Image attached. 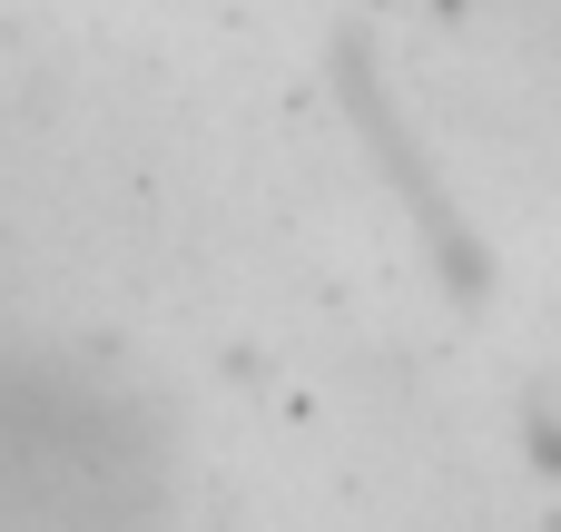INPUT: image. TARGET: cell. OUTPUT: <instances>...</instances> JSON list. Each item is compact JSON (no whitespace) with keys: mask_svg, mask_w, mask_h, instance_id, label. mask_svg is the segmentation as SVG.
<instances>
[{"mask_svg":"<svg viewBox=\"0 0 561 532\" xmlns=\"http://www.w3.org/2000/svg\"><path fill=\"white\" fill-rule=\"evenodd\" d=\"M138 494V415L79 365L0 355V532H118Z\"/></svg>","mask_w":561,"mask_h":532,"instance_id":"1","label":"cell"}]
</instances>
